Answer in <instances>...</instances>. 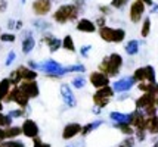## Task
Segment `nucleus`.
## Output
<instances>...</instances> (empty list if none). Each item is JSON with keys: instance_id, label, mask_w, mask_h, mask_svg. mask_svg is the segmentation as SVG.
<instances>
[{"instance_id": "f257e3e1", "label": "nucleus", "mask_w": 158, "mask_h": 147, "mask_svg": "<svg viewBox=\"0 0 158 147\" xmlns=\"http://www.w3.org/2000/svg\"><path fill=\"white\" fill-rule=\"evenodd\" d=\"M121 65H123V57L118 53H112L110 57H105L102 60V63L99 65V71L106 77H115Z\"/></svg>"}, {"instance_id": "f03ea898", "label": "nucleus", "mask_w": 158, "mask_h": 147, "mask_svg": "<svg viewBox=\"0 0 158 147\" xmlns=\"http://www.w3.org/2000/svg\"><path fill=\"white\" fill-rule=\"evenodd\" d=\"M80 14V9L73 3V5H62L56 9V12L53 14V19L58 24H65L68 21H76L77 16Z\"/></svg>"}, {"instance_id": "7ed1b4c3", "label": "nucleus", "mask_w": 158, "mask_h": 147, "mask_svg": "<svg viewBox=\"0 0 158 147\" xmlns=\"http://www.w3.org/2000/svg\"><path fill=\"white\" fill-rule=\"evenodd\" d=\"M35 78H37V71L21 65L15 71H12V74L9 75L7 79H9V83L12 85H18L24 79H35Z\"/></svg>"}, {"instance_id": "20e7f679", "label": "nucleus", "mask_w": 158, "mask_h": 147, "mask_svg": "<svg viewBox=\"0 0 158 147\" xmlns=\"http://www.w3.org/2000/svg\"><path fill=\"white\" fill-rule=\"evenodd\" d=\"M10 102H15L19 107H27L30 97L21 90L19 85H14V87H10V90L6 94V97L3 99V103H10Z\"/></svg>"}, {"instance_id": "39448f33", "label": "nucleus", "mask_w": 158, "mask_h": 147, "mask_svg": "<svg viewBox=\"0 0 158 147\" xmlns=\"http://www.w3.org/2000/svg\"><path fill=\"white\" fill-rule=\"evenodd\" d=\"M99 35L101 38L105 40V41H110V43H120L124 40L126 37V31L124 29H114V28H110V27H101L99 28Z\"/></svg>"}, {"instance_id": "423d86ee", "label": "nucleus", "mask_w": 158, "mask_h": 147, "mask_svg": "<svg viewBox=\"0 0 158 147\" xmlns=\"http://www.w3.org/2000/svg\"><path fill=\"white\" fill-rule=\"evenodd\" d=\"M37 68L41 69L46 75H49V77H61V75L65 74V68H62L59 63L55 62V60H52V59H49L46 62L40 63Z\"/></svg>"}, {"instance_id": "0eeeda50", "label": "nucleus", "mask_w": 158, "mask_h": 147, "mask_svg": "<svg viewBox=\"0 0 158 147\" xmlns=\"http://www.w3.org/2000/svg\"><path fill=\"white\" fill-rule=\"evenodd\" d=\"M18 85H19V88L24 91L30 99H35L40 94V90H39V85L35 83V79H24V81H21Z\"/></svg>"}, {"instance_id": "6e6552de", "label": "nucleus", "mask_w": 158, "mask_h": 147, "mask_svg": "<svg viewBox=\"0 0 158 147\" xmlns=\"http://www.w3.org/2000/svg\"><path fill=\"white\" fill-rule=\"evenodd\" d=\"M143 12H145V3L140 2V0H135L131 3V7H130V19L131 22L138 24L142 16H143Z\"/></svg>"}, {"instance_id": "1a4fd4ad", "label": "nucleus", "mask_w": 158, "mask_h": 147, "mask_svg": "<svg viewBox=\"0 0 158 147\" xmlns=\"http://www.w3.org/2000/svg\"><path fill=\"white\" fill-rule=\"evenodd\" d=\"M52 9V0H34L33 2V12L39 16L48 15Z\"/></svg>"}, {"instance_id": "9d476101", "label": "nucleus", "mask_w": 158, "mask_h": 147, "mask_svg": "<svg viewBox=\"0 0 158 147\" xmlns=\"http://www.w3.org/2000/svg\"><path fill=\"white\" fill-rule=\"evenodd\" d=\"M21 130H22V134L28 138H34V137L39 135V125L33 119H25L22 126H21Z\"/></svg>"}, {"instance_id": "9b49d317", "label": "nucleus", "mask_w": 158, "mask_h": 147, "mask_svg": "<svg viewBox=\"0 0 158 147\" xmlns=\"http://www.w3.org/2000/svg\"><path fill=\"white\" fill-rule=\"evenodd\" d=\"M90 84L93 85V87H96V88H101V87H105V85H108L110 83V77H106L105 74H102L101 71L99 72H93V74H90Z\"/></svg>"}, {"instance_id": "f8f14e48", "label": "nucleus", "mask_w": 158, "mask_h": 147, "mask_svg": "<svg viewBox=\"0 0 158 147\" xmlns=\"http://www.w3.org/2000/svg\"><path fill=\"white\" fill-rule=\"evenodd\" d=\"M155 97H157V94H154V93H145L142 97L136 100V107L145 109L148 106H155Z\"/></svg>"}, {"instance_id": "ddd939ff", "label": "nucleus", "mask_w": 158, "mask_h": 147, "mask_svg": "<svg viewBox=\"0 0 158 147\" xmlns=\"http://www.w3.org/2000/svg\"><path fill=\"white\" fill-rule=\"evenodd\" d=\"M80 131H81V125L80 124H77V122L68 124L62 131V138L64 140H71L73 137H76L77 134H80Z\"/></svg>"}, {"instance_id": "4468645a", "label": "nucleus", "mask_w": 158, "mask_h": 147, "mask_svg": "<svg viewBox=\"0 0 158 147\" xmlns=\"http://www.w3.org/2000/svg\"><path fill=\"white\" fill-rule=\"evenodd\" d=\"M41 41L44 43V44H48L49 50H50L52 53H53V52H56V50L62 46L61 40H59V38H56V37H53L52 34H44L43 37H41Z\"/></svg>"}, {"instance_id": "2eb2a0df", "label": "nucleus", "mask_w": 158, "mask_h": 147, "mask_svg": "<svg viewBox=\"0 0 158 147\" xmlns=\"http://www.w3.org/2000/svg\"><path fill=\"white\" fill-rule=\"evenodd\" d=\"M61 94H62V99H64V102H65V105L67 106H69V107L76 106V99H74L73 93H71V90H69V87L67 84H62Z\"/></svg>"}, {"instance_id": "dca6fc26", "label": "nucleus", "mask_w": 158, "mask_h": 147, "mask_svg": "<svg viewBox=\"0 0 158 147\" xmlns=\"http://www.w3.org/2000/svg\"><path fill=\"white\" fill-rule=\"evenodd\" d=\"M77 29L81 31V33H93V31L96 29V25L90 21V19L83 18V19H80L78 24H77Z\"/></svg>"}, {"instance_id": "f3484780", "label": "nucleus", "mask_w": 158, "mask_h": 147, "mask_svg": "<svg viewBox=\"0 0 158 147\" xmlns=\"http://www.w3.org/2000/svg\"><path fill=\"white\" fill-rule=\"evenodd\" d=\"M145 130H148L151 134H158V118H157V115H154V116H146V121H145Z\"/></svg>"}, {"instance_id": "a211bd4d", "label": "nucleus", "mask_w": 158, "mask_h": 147, "mask_svg": "<svg viewBox=\"0 0 158 147\" xmlns=\"http://www.w3.org/2000/svg\"><path fill=\"white\" fill-rule=\"evenodd\" d=\"M10 87H12V84L9 83L7 78H3V79L0 81V110L3 109V99L6 97V94L9 93Z\"/></svg>"}, {"instance_id": "6ab92c4d", "label": "nucleus", "mask_w": 158, "mask_h": 147, "mask_svg": "<svg viewBox=\"0 0 158 147\" xmlns=\"http://www.w3.org/2000/svg\"><path fill=\"white\" fill-rule=\"evenodd\" d=\"M34 46H35V41H34V38H33V35L30 34V33H27L25 37H24V40H22V52L25 55H28L31 50L34 49Z\"/></svg>"}, {"instance_id": "aec40b11", "label": "nucleus", "mask_w": 158, "mask_h": 147, "mask_svg": "<svg viewBox=\"0 0 158 147\" xmlns=\"http://www.w3.org/2000/svg\"><path fill=\"white\" fill-rule=\"evenodd\" d=\"M139 90L145 91V93L158 94V84L157 83H149V81H142V83L139 84Z\"/></svg>"}, {"instance_id": "412c9836", "label": "nucleus", "mask_w": 158, "mask_h": 147, "mask_svg": "<svg viewBox=\"0 0 158 147\" xmlns=\"http://www.w3.org/2000/svg\"><path fill=\"white\" fill-rule=\"evenodd\" d=\"M5 134H6V140L9 138H16V137H19L21 134H22V130H21V126H5Z\"/></svg>"}, {"instance_id": "4be33fe9", "label": "nucleus", "mask_w": 158, "mask_h": 147, "mask_svg": "<svg viewBox=\"0 0 158 147\" xmlns=\"http://www.w3.org/2000/svg\"><path fill=\"white\" fill-rule=\"evenodd\" d=\"M133 78H124V79H121V81H118V83H115V90L117 91H124V90H129L131 85H133Z\"/></svg>"}, {"instance_id": "5701e85b", "label": "nucleus", "mask_w": 158, "mask_h": 147, "mask_svg": "<svg viewBox=\"0 0 158 147\" xmlns=\"http://www.w3.org/2000/svg\"><path fill=\"white\" fill-rule=\"evenodd\" d=\"M114 126H115V128H118L121 133L127 134V135H131V134L135 133V130H131V125H130V124H127V122H115V124H114Z\"/></svg>"}, {"instance_id": "b1692460", "label": "nucleus", "mask_w": 158, "mask_h": 147, "mask_svg": "<svg viewBox=\"0 0 158 147\" xmlns=\"http://www.w3.org/2000/svg\"><path fill=\"white\" fill-rule=\"evenodd\" d=\"M62 47L65 50H68V52H76V46H74L71 35H65V38L62 40Z\"/></svg>"}, {"instance_id": "393cba45", "label": "nucleus", "mask_w": 158, "mask_h": 147, "mask_svg": "<svg viewBox=\"0 0 158 147\" xmlns=\"http://www.w3.org/2000/svg\"><path fill=\"white\" fill-rule=\"evenodd\" d=\"M93 102H95V105L99 106V107H103V106H106L110 103V97H103V96H99V94H93Z\"/></svg>"}, {"instance_id": "a878e982", "label": "nucleus", "mask_w": 158, "mask_h": 147, "mask_svg": "<svg viewBox=\"0 0 158 147\" xmlns=\"http://www.w3.org/2000/svg\"><path fill=\"white\" fill-rule=\"evenodd\" d=\"M96 94H99V96H103V97H112L114 96V90L111 88L110 85H105V87H101V88H98Z\"/></svg>"}, {"instance_id": "bb28decb", "label": "nucleus", "mask_w": 158, "mask_h": 147, "mask_svg": "<svg viewBox=\"0 0 158 147\" xmlns=\"http://www.w3.org/2000/svg\"><path fill=\"white\" fill-rule=\"evenodd\" d=\"M133 79H135V81H139V83L146 81V69H145V68H139V69H136L135 75H133Z\"/></svg>"}, {"instance_id": "cd10ccee", "label": "nucleus", "mask_w": 158, "mask_h": 147, "mask_svg": "<svg viewBox=\"0 0 158 147\" xmlns=\"http://www.w3.org/2000/svg\"><path fill=\"white\" fill-rule=\"evenodd\" d=\"M139 43L136 40H133V41H129L127 43V46H126V52L129 53V55H135V53H138L139 50Z\"/></svg>"}, {"instance_id": "c85d7f7f", "label": "nucleus", "mask_w": 158, "mask_h": 147, "mask_svg": "<svg viewBox=\"0 0 158 147\" xmlns=\"http://www.w3.org/2000/svg\"><path fill=\"white\" fill-rule=\"evenodd\" d=\"M0 144L3 147H25V144L22 141H16L14 138H10V141H2Z\"/></svg>"}, {"instance_id": "c756f323", "label": "nucleus", "mask_w": 158, "mask_h": 147, "mask_svg": "<svg viewBox=\"0 0 158 147\" xmlns=\"http://www.w3.org/2000/svg\"><path fill=\"white\" fill-rule=\"evenodd\" d=\"M145 69H146V81L155 83V71H154V68L151 65H148V66H145Z\"/></svg>"}, {"instance_id": "7c9ffc66", "label": "nucleus", "mask_w": 158, "mask_h": 147, "mask_svg": "<svg viewBox=\"0 0 158 147\" xmlns=\"http://www.w3.org/2000/svg\"><path fill=\"white\" fill-rule=\"evenodd\" d=\"M10 124H12V118L9 115H3L2 110H0V126L5 128V126H9Z\"/></svg>"}, {"instance_id": "2f4dec72", "label": "nucleus", "mask_w": 158, "mask_h": 147, "mask_svg": "<svg viewBox=\"0 0 158 147\" xmlns=\"http://www.w3.org/2000/svg\"><path fill=\"white\" fill-rule=\"evenodd\" d=\"M149 29H151V19L149 18H145L143 21V25H142V37H148V34H149Z\"/></svg>"}, {"instance_id": "473e14b6", "label": "nucleus", "mask_w": 158, "mask_h": 147, "mask_svg": "<svg viewBox=\"0 0 158 147\" xmlns=\"http://www.w3.org/2000/svg\"><path fill=\"white\" fill-rule=\"evenodd\" d=\"M9 116H10L12 119L25 116V107H19V109H16V110H10V112H9Z\"/></svg>"}, {"instance_id": "72a5a7b5", "label": "nucleus", "mask_w": 158, "mask_h": 147, "mask_svg": "<svg viewBox=\"0 0 158 147\" xmlns=\"http://www.w3.org/2000/svg\"><path fill=\"white\" fill-rule=\"evenodd\" d=\"M111 118L115 119V121H120V122H129V115H124V113L112 112L111 113Z\"/></svg>"}, {"instance_id": "f704fd0d", "label": "nucleus", "mask_w": 158, "mask_h": 147, "mask_svg": "<svg viewBox=\"0 0 158 147\" xmlns=\"http://www.w3.org/2000/svg\"><path fill=\"white\" fill-rule=\"evenodd\" d=\"M0 40L3 43H14L16 40V37L10 33H5V34H0Z\"/></svg>"}, {"instance_id": "c9c22d12", "label": "nucleus", "mask_w": 158, "mask_h": 147, "mask_svg": "<svg viewBox=\"0 0 158 147\" xmlns=\"http://www.w3.org/2000/svg\"><path fill=\"white\" fill-rule=\"evenodd\" d=\"M99 124H101V122H93V124H89V125H86V126H81V131H80V134H83V135H87V134H89L93 128H96Z\"/></svg>"}, {"instance_id": "e433bc0d", "label": "nucleus", "mask_w": 158, "mask_h": 147, "mask_svg": "<svg viewBox=\"0 0 158 147\" xmlns=\"http://www.w3.org/2000/svg\"><path fill=\"white\" fill-rule=\"evenodd\" d=\"M127 3H129V0H112V2H111V6L115 7V9H121V7H124Z\"/></svg>"}, {"instance_id": "4c0bfd02", "label": "nucleus", "mask_w": 158, "mask_h": 147, "mask_svg": "<svg viewBox=\"0 0 158 147\" xmlns=\"http://www.w3.org/2000/svg\"><path fill=\"white\" fill-rule=\"evenodd\" d=\"M145 116H154V115H157V107L155 106H148V107H145Z\"/></svg>"}, {"instance_id": "58836bf2", "label": "nucleus", "mask_w": 158, "mask_h": 147, "mask_svg": "<svg viewBox=\"0 0 158 147\" xmlns=\"http://www.w3.org/2000/svg\"><path fill=\"white\" fill-rule=\"evenodd\" d=\"M73 85H74L76 88H81L83 85H84V78H81V77L74 78V79H73Z\"/></svg>"}, {"instance_id": "ea45409f", "label": "nucleus", "mask_w": 158, "mask_h": 147, "mask_svg": "<svg viewBox=\"0 0 158 147\" xmlns=\"http://www.w3.org/2000/svg\"><path fill=\"white\" fill-rule=\"evenodd\" d=\"M33 143H34V147H50V144H48V143H43V141L39 138V135L33 138Z\"/></svg>"}, {"instance_id": "a19ab883", "label": "nucleus", "mask_w": 158, "mask_h": 147, "mask_svg": "<svg viewBox=\"0 0 158 147\" xmlns=\"http://www.w3.org/2000/svg\"><path fill=\"white\" fill-rule=\"evenodd\" d=\"M15 57H16L15 52H10V53L7 55V59H6V62H5V65H6V66H9V65H10V63L15 60Z\"/></svg>"}, {"instance_id": "79ce46f5", "label": "nucleus", "mask_w": 158, "mask_h": 147, "mask_svg": "<svg viewBox=\"0 0 158 147\" xmlns=\"http://www.w3.org/2000/svg\"><path fill=\"white\" fill-rule=\"evenodd\" d=\"M136 134H138V140H145V130L143 128H136Z\"/></svg>"}, {"instance_id": "37998d69", "label": "nucleus", "mask_w": 158, "mask_h": 147, "mask_svg": "<svg viewBox=\"0 0 158 147\" xmlns=\"http://www.w3.org/2000/svg\"><path fill=\"white\" fill-rule=\"evenodd\" d=\"M133 144H135V140L131 138V137H129V138H126L124 140V147H133Z\"/></svg>"}, {"instance_id": "c03bdc74", "label": "nucleus", "mask_w": 158, "mask_h": 147, "mask_svg": "<svg viewBox=\"0 0 158 147\" xmlns=\"http://www.w3.org/2000/svg\"><path fill=\"white\" fill-rule=\"evenodd\" d=\"M7 9V2L6 0H0V12H5Z\"/></svg>"}, {"instance_id": "a18cd8bd", "label": "nucleus", "mask_w": 158, "mask_h": 147, "mask_svg": "<svg viewBox=\"0 0 158 147\" xmlns=\"http://www.w3.org/2000/svg\"><path fill=\"white\" fill-rule=\"evenodd\" d=\"M6 140V134H5V128H2L0 126V143L2 141H5Z\"/></svg>"}, {"instance_id": "49530a36", "label": "nucleus", "mask_w": 158, "mask_h": 147, "mask_svg": "<svg viewBox=\"0 0 158 147\" xmlns=\"http://www.w3.org/2000/svg\"><path fill=\"white\" fill-rule=\"evenodd\" d=\"M99 9L102 10V14H103V15H108V14L111 12V10H110V7H108V6H101Z\"/></svg>"}, {"instance_id": "de8ad7c7", "label": "nucleus", "mask_w": 158, "mask_h": 147, "mask_svg": "<svg viewBox=\"0 0 158 147\" xmlns=\"http://www.w3.org/2000/svg\"><path fill=\"white\" fill-rule=\"evenodd\" d=\"M103 24H105V18H99V19H98V25H99V27H103Z\"/></svg>"}, {"instance_id": "09e8293b", "label": "nucleus", "mask_w": 158, "mask_h": 147, "mask_svg": "<svg viewBox=\"0 0 158 147\" xmlns=\"http://www.w3.org/2000/svg\"><path fill=\"white\" fill-rule=\"evenodd\" d=\"M140 2H143V3H145V6H146V5H148V6H151V5H154V2H152V0H140Z\"/></svg>"}, {"instance_id": "8fccbe9b", "label": "nucleus", "mask_w": 158, "mask_h": 147, "mask_svg": "<svg viewBox=\"0 0 158 147\" xmlns=\"http://www.w3.org/2000/svg\"><path fill=\"white\" fill-rule=\"evenodd\" d=\"M15 27H16V28H18V29H19L21 27H22V22H21V21H18V22H16V25H15Z\"/></svg>"}, {"instance_id": "3c124183", "label": "nucleus", "mask_w": 158, "mask_h": 147, "mask_svg": "<svg viewBox=\"0 0 158 147\" xmlns=\"http://www.w3.org/2000/svg\"><path fill=\"white\" fill-rule=\"evenodd\" d=\"M155 106H158V94H157V97H155Z\"/></svg>"}, {"instance_id": "603ef678", "label": "nucleus", "mask_w": 158, "mask_h": 147, "mask_svg": "<svg viewBox=\"0 0 158 147\" xmlns=\"http://www.w3.org/2000/svg\"><path fill=\"white\" fill-rule=\"evenodd\" d=\"M24 2H25V0H22V3H24Z\"/></svg>"}, {"instance_id": "864d4df0", "label": "nucleus", "mask_w": 158, "mask_h": 147, "mask_svg": "<svg viewBox=\"0 0 158 147\" xmlns=\"http://www.w3.org/2000/svg\"><path fill=\"white\" fill-rule=\"evenodd\" d=\"M0 147H3V146H2V144H0Z\"/></svg>"}, {"instance_id": "5fc2aeb1", "label": "nucleus", "mask_w": 158, "mask_h": 147, "mask_svg": "<svg viewBox=\"0 0 158 147\" xmlns=\"http://www.w3.org/2000/svg\"><path fill=\"white\" fill-rule=\"evenodd\" d=\"M120 147H124V146H120Z\"/></svg>"}]
</instances>
